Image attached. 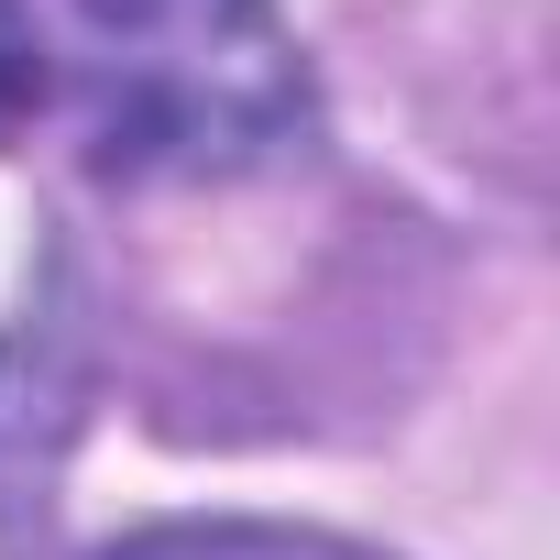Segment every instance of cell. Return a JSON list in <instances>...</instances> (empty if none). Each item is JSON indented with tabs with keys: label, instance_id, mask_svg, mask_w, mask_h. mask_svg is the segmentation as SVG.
I'll use <instances>...</instances> for the list:
<instances>
[{
	"label": "cell",
	"instance_id": "obj_1",
	"mask_svg": "<svg viewBox=\"0 0 560 560\" xmlns=\"http://www.w3.org/2000/svg\"><path fill=\"white\" fill-rule=\"evenodd\" d=\"M0 143L100 187H231L319 143L275 0H0Z\"/></svg>",
	"mask_w": 560,
	"mask_h": 560
},
{
	"label": "cell",
	"instance_id": "obj_2",
	"mask_svg": "<svg viewBox=\"0 0 560 560\" xmlns=\"http://www.w3.org/2000/svg\"><path fill=\"white\" fill-rule=\"evenodd\" d=\"M67 429H78V363H67V319L45 308L0 341V527H23V505H45Z\"/></svg>",
	"mask_w": 560,
	"mask_h": 560
},
{
	"label": "cell",
	"instance_id": "obj_3",
	"mask_svg": "<svg viewBox=\"0 0 560 560\" xmlns=\"http://www.w3.org/2000/svg\"><path fill=\"white\" fill-rule=\"evenodd\" d=\"M89 560H385V549H352L330 527H275V516H176V527H132Z\"/></svg>",
	"mask_w": 560,
	"mask_h": 560
}]
</instances>
